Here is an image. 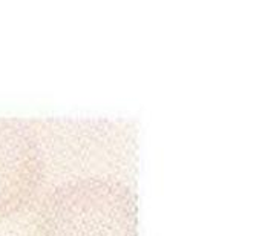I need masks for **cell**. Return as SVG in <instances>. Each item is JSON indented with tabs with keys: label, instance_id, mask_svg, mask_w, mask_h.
<instances>
[{
	"label": "cell",
	"instance_id": "cell-1",
	"mask_svg": "<svg viewBox=\"0 0 262 236\" xmlns=\"http://www.w3.org/2000/svg\"><path fill=\"white\" fill-rule=\"evenodd\" d=\"M31 236H138L137 197L109 177L61 183L35 206Z\"/></svg>",
	"mask_w": 262,
	"mask_h": 236
},
{
	"label": "cell",
	"instance_id": "cell-2",
	"mask_svg": "<svg viewBox=\"0 0 262 236\" xmlns=\"http://www.w3.org/2000/svg\"><path fill=\"white\" fill-rule=\"evenodd\" d=\"M43 180V160L37 134L25 121L0 117V221L37 197Z\"/></svg>",
	"mask_w": 262,
	"mask_h": 236
}]
</instances>
